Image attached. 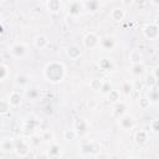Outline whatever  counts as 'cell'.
<instances>
[{"mask_svg":"<svg viewBox=\"0 0 159 159\" xmlns=\"http://www.w3.org/2000/svg\"><path fill=\"white\" fill-rule=\"evenodd\" d=\"M67 6H68V14L71 16H78L81 10L83 9V1H70Z\"/></svg>","mask_w":159,"mask_h":159,"instance_id":"13","label":"cell"},{"mask_svg":"<svg viewBox=\"0 0 159 159\" xmlns=\"http://www.w3.org/2000/svg\"><path fill=\"white\" fill-rule=\"evenodd\" d=\"M158 70H159L158 66H155V67L153 68V73H152V76H153L155 80H158Z\"/></svg>","mask_w":159,"mask_h":159,"instance_id":"41","label":"cell"},{"mask_svg":"<svg viewBox=\"0 0 159 159\" xmlns=\"http://www.w3.org/2000/svg\"><path fill=\"white\" fill-rule=\"evenodd\" d=\"M125 16V11L123 7H114L112 11H111V19L113 21H117V22H120Z\"/></svg>","mask_w":159,"mask_h":159,"instance_id":"19","label":"cell"},{"mask_svg":"<svg viewBox=\"0 0 159 159\" xmlns=\"http://www.w3.org/2000/svg\"><path fill=\"white\" fill-rule=\"evenodd\" d=\"M41 142H42V140H41V137H39V135H32V137L30 138V140H29L30 145H31V144H34V145H39Z\"/></svg>","mask_w":159,"mask_h":159,"instance_id":"39","label":"cell"},{"mask_svg":"<svg viewBox=\"0 0 159 159\" xmlns=\"http://www.w3.org/2000/svg\"><path fill=\"white\" fill-rule=\"evenodd\" d=\"M129 72L132 76L134 77H140L143 73H144V65L140 62V63H135V65H132L130 68H129Z\"/></svg>","mask_w":159,"mask_h":159,"instance_id":"23","label":"cell"},{"mask_svg":"<svg viewBox=\"0 0 159 159\" xmlns=\"http://www.w3.org/2000/svg\"><path fill=\"white\" fill-rule=\"evenodd\" d=\"M52 139H53V133H52V130L45 129V130L42 132V134H41V140H42V142H51Z\"/></svg>","mask_w":159,"mask_h":159,"instance_id":"32","label":"cell"},{"mask_svg":"<svg viewBox=\"0 0 159 159\" xmlns=\"http://www.w3.org/2000/svg\"><path fill=\"white\" fill-rule=\"evenodd\" d=\"M119 92H120V93H123L124 96H130V94H132V92H133V84H132V82H129V81L123 82Z\"/></svg>","mask_w":159,"mask_h":159,"instance_id":"28","label":"cell"},{"mask_svg":"<svg viewBox=\"0 0 159 159\" xmlns=\"http://www.w3.org/2000/svg\"><path fill=\"white\" fill-rule=\"evenodd\" d=\"M99 149H101L99 144L94 142H83L81 145V150L84 154H97L99 153Z\"/></svg>","mask_w":159,"mask_h":159,"instance_id":"9","label":"cell"},{"mask_svg":"<svg viewBox=\"0 0 159 159\" xmlns=\"http://www.w3.org/2000/svg\"><path fill=\"white\" fill-rule=\"evenodd\" d=\"M130 159H134V158H130Z\"/></svg>","mask_w":159,"mask_h":159,"instance_id":"45","label":"cell"},{"mask_svg":"<svg viewBox=\"0 0 159 159\" xmlns=\"http://www.w3.org/2000/svg\"><path fill=\"white\" fill-rule=\"evenodd\" d=\"M37 159H47V157H46V154H41V155H39Z\"/></svg>","mask_w":159,"mask_h":159,"instance_id":"44","label":"cell"},{"mask_svg":"<svg viewBox=\"0 0 159 159\" xmlns=\"http://www.w3.org/2000/svg\"><path fill=\"white\" fill-rule=\"evenodd\" d=\"M112 89V87H111V83L107 81V82H103V84H102V88H101V92L102 93H104V94H107L109 91Z\"/></svg>","mask_w":159,"mask_h":159,"instance_id":"38","label":"cell"},{"mask_svg":"<svg viewBox=\"0 0 159 159\" xmlns=\"http://www.w3.org/2000/svg\"><path fill=\"white\" fill-rule=\"evenodd\" d=\"M117 46V40L114 36H109V35H106V36H102L99 37V47L106 50V51H113Z\"/></svg>","mask_w":159,"mask_h":159,"instance_id":"7","label":"cell"},{"mask_svg":"<svg viewBox=\"0 0 159 159\" xmlns=\"http://www.w3.org/2000/svg\"><path fill=\"white\" fill-rule=\"evenodd\" d=\"M132 84H133V91H135V92H140L142 91V88H143V83L140 82V81H138V80H135V81H132Z\"/></svg>","mask_w":159,"mask_h":159,"instance_id":"36","label":"cell"},{"mask_svg":"<svg viewBox=\"0 0 159 159\" xmlns=\"http://www.w3.org/2000/svg\"><path fill=\"white\" fill-rule=\"evenodd\" d=\"M66 55L71 58V60H77L81 57L82 55V50L78 45H70L67 48H66Z\"/></svg>","mask_w":159,"mask_h":159,"instance_id":"15","label":"cell"},{"mask_svg":"<svg viewBox=\"0 0 159 159\" xmlns=\"http://www.w3.org/2000/svg\"><path fill=\"white\" fill-rule=\"evenodd\" d=\"M149 129H150V132H153L154 134L159 133V120H158V119H153V120L149 123Z\"/></svg>","mask_w":159,"mask_h":159,"instance_id":"34","label":"cell"},{"mask_svg":"<svg viewBox=\"0 0 159 159\" xmlns=\"http://www.w3.org/2000/svg\"><path fill=\"white\" fill-rule=\"evenodd\" d=\"M97 104H98V102H97L96 98H89V99H87V102H86L87 108H88V109H92V111L97 108Z\"/></svg>","mask_w":159,"mask_h":159,"instance_id":"35","label":"cell"},{"mask_svg":"<svg viewBox=\"0 0 159 159\" xmlns=\"http://www.w3.org/2000/svg\"><path fill=\"white\" fill-rule=\"evenodd\" d=\"M73 129L75 132L77 133V135H81V134H84L87 130H88V123L84 118H76L73 120Z\"/></svg>","mask_w":159,"mask_h":159,"instance_id":"8","label":"cell"},{"mask_svg":"<svg viewBox=\"0 0 159 159\" xmlns=\"http://www.w3.org/2000/svg\"><path fill=\"white\" fill-rule=\"evenodd\" d=\"M143 35L148 40H157L159 36V26L157 22H149L143 27Z\"/></svg>","mask_w":159,"mask_h":159,"instance_id":"5","label":"cell"},{"mask_svg":"<svg viewBox=\"0 0 159 159\" xmlns=\"http://www.w3.org/2000/svg\"><path fill=\"white\" fill-rule=\"evenodd\" d=\"M98 67L101 71H104V72H111L114 70V63L109 60V58H102L99 62H98Z\"/></svg>","mask_w":159,"mask_h":159,"instance_id":"20","label":"cell"},{"mask_svg":"<svg viewBox=\"0 0 159 159\" xmlns=\"http://www.w3.org/2000/svg\"><path fill=\"white\" fill-rule=\"evenodd\" d=\"M118 125L123 130H132L135 127V118L130 113L123 114L120 118H118Z\"/></svg>","mask_w":159,"mask_h":159,"instance_id":"3","label":"cell"},{"mask_svg":"<svg viewBox=\"0 0 159 159\" xmlns=\"http://www.w3.org/2000/svg\"><path fill=\"white\" fill-rule=\"evenodd\" d=\"M108 159H120L118 155H116V154H112V155H109V158Z\"/></svg>","mask_w":159,"mask_h":159,"instance_id":"42","label":"cell"},{"mask_svg":"<svg viewBox=\"0 0 159 159\" xmlns=\"http://www.w3.org/2000/svg\"><path fill=\"white\" fill-rule=\"evenodd\" d=\"M138 104H139V107H140L142 109H147V108H149V106H150L152 103L149 102V99H148L147 97H142V98L138 99Z\"/></svg>","mask_w":159,"mask_h":159,"instance_id":"33","label":"cell"},{"mask_svg":"<svg viewBox=\"0 0 159 159\" xmlns=\"http://www.w3.org/2000/svg\"><path fill=\"white\" fill-rule=\"evenodd\" d=\"M157 83H158V80H155L152 75H149L148 77H147V84L149 86V88H152V87H155L157 86Z\"/></svg>","mask_w":159,"mask_h":159,"instance_id":"37","label":"cell"},{"mask_svg":"<svg viewBox=\"0 0 159 159\" xmlns=\"http://www.w3.org/2000/svg\"><path fill=\"white\" fill-rule=\"evenodd\" d=\"M45 154H46L47 159H60V157H61V145L57 144V143H52Z\"/></svg>","mask_w":159,"mask_h":159,"instance_id":"10","label":"cell"},{"mask_svg":"<svg viewBox=\"0 0 159 159\" xmlns=\"http://www.w3.org/2000/svg\"><path fill=\"white\" fill-rule=\"evenodd\" d=\"M66 76V67L62 62L51 61L43 68V77L51 83H60Z\"/></svg>","mask_w":159,"mask_h":159,"instance_id":"1","label":"cell"},{"mask_svg":"<svg viewBox=\"0 0 159 159\" xmlns=\"http://www.w3.org/2000/svg\"><path fill=\"white\" fill-rule=\"evenodd\" d=\"M102 6V4L97 0H89V1H83V7L86 10H89V11H97L99 10Z\"/></svg>","mask_w":159,"mask_h":159,"instance_id":"24","label":"cell"},{"mask_svg":"<svg viewBox=\"0 0 159 159\" xmlns=\"http://www.w3.org/2000/svg\"><path fill=\"white\" fill-rule=\"evenodd\" d=\"M11 111V107L7 99H0V116H6Z\"/></svg>","mask_w":159,"mask_h":159,"instance_id":"29","label":"cell"},{"mask_svg":"<svg viewBox=\"0 0 159 159\" xmlns=\"http://www.w3.org/2000/svg\"><path fill=\"white\" fill-rule=\"evenodd\" d=\"M48 43H50V40H48V37L45 36V35H37V36L34 39V45H35L37 48H40V50L46 48V47L48 46Z\"/></svg>","mask_w":159,"mask_h":159,"instance_id":"17","label":"cell"},{"mask_svg":"<svg viewBox=\"0 0 159 159\" xmlns=\"http://www.w3.org/2000/svg\"><path fill=\"white\" fill-rule=\"evenodd\" d=\"M9 52L15 58H22L26 56V46L24 42H15L10 46Z\"/></svg>","mask_w":159,"mask_h":159,"instance_id":"6","label":"cell"},{"mask_svg":"<svg viewBox=\"0 0 159 159\" xmlns=\"http://www.w3.org/2000/svg\"><path fill=\"white\" fill-rule=\"evenodd\" d=\"M9 104L11 108H17L21 106V102H22V96L20 94V92L17 91H12L10 94H9V99H7Z\"/></svg>","mask_w":159,"mask_h":159,"instance_id":"12","label":"cell"},{"mask_svg":"<svg viewBox=\"0 0 159 159\" xmlns=\"http://www.w3.org/2000/svg\"><path fill=\"white\" fill-rule=\"evenodd\" d=\"M77 133L75 132V129H65L63 130V139L66 140H73L76 139Z\"/></svg>","mask_w":159,"mask_h":159,"instance_id":"31","label":"cell"},{"mask_svg":"<svg viewBox=\"0 0 159 159\" xmlns=\"http://www.w3.org/2000/svg\"><path fill=\"white\" fill-rule=\"evenodd\" d=\"M15 149V140L14 139H9V138H5L0 142V150L4 152V153H9V152H12Z\"/></svg>","mask_w":159,"mask_h":159,"instance_id":"18","label":"cell"},{"mask_svg":"<svg viewBox=\"0 0 159 159\" xmlns=\"http://www.w3.org/2000/svg\"><path fill=\"white\" fill-rule=\"evenodd\" d=\"M147 98L149 99L150 103H158V99H159V92H158V89H157V86L149 88V91H148V93H147Z\"/></svg>","mask_w":159,"mask_h":159,"instance_id":"26","label":"cell"},{"mask_svg":"<svg viewBox=\"0 0 159 159\" xmlns=\"http://www.w3.org/2000/svg\"><path fill=\"white\" fill-rule=\"evenodd\" d=\"M102 84H103V81L101 78H92L89 81V88L93 91H101Z\"/></svg>","mask_w":159,"mask_h":159,"instance_id":"30","label":"cell"},{"mask_svg":"<svg viewBox=\"0 0 159 159\" xmlns=\"http://www.w3.org/2000/svg\"><path fill=\"white\" fill-rule=\"evenodd\" d=\"M128 61L132 63V65H135V63H140L142 62V53L139 50H132L129 53H128Z\"/></svg>","mask_w":159,"mask_h":159,"instance_id":"22","label":"cell"},{"mask_svg":"<svg viewBox=\"0 0 159 159\" xmlns=\"http://www.w3.org/2000/svg\"><path fill=\"white\" fill-rule=\"evenodd\" d=\"M14 82L17 87H27L29 83H30V77L25 73H17L15 77H14Z\"/></svg>","mask_w":159,"mask_h":159,"instance_id":"16","label":"cell"},{"mask_svg":"<svg viewBox=\"0 0 159 159\" xmlns=\"http://www.w3.org/2000/svg\"><path fill=\"white\" fill-rule=\"evenodd\" d=\"M25 96H26L27 99L35 101V99H37V97L40 96V91H39V88H36V87H30L29 89H26Z\"/></svg>","mask_w":159,"mask_h":159,"instance_id":"27","label":"cell"},{"mask_svg":"<svg viewBox=\"0 0 159 159\" xmlns=\"http://www.w3.org/2000/svg\"><path fill=\"white\" fill-rule=\"evenodd\" d=\"M83 46L86 47V48H89V50H92V48H97V47H99V36L96 34V32H87L86 35H84V37H83Z\"/></svg>","mask_w":159,"mask_h":159,"instance_id":"4","label":"cell"},{"mask_svg":"<svg viewBox=\"0 0 159 159\" xmlns=\"http://www.w3.org/2000/svg\"><path fill=\"white\" fill-rule=\"evenodd\" d=\"M107 99H108V102L112 103V104L119 102V101H120V92H119L118 89H113V88H112V89L107 93Z\"/></svg>","mask_w":159,"mask_h":159,"instance_id":"25","label":"cell"},{"mask_svg":"<svg viewBox=\"0 0 159 159\" xmlns=\"http://www.w3.org/2000/svg\"><path fill=\"white\" fill-rule=\"evenodd\" d=\"M134 140H135V143L139 144V145L147 144L148 140H149V133H148V130H144V129L137 130L135 134H134Z\"/></svg>","mask_w":159,"mask_h":159,"instance_id":"14","label":"cell"},{"mask_svg":"<svg viewBox=\"0 0 159 159\" xmlns=\"http://www.w3.org/2000/svg\"><path fill=\"white\" fill-rule=\"evenodd\" d=\"M30 149H31V145H30L29 140H25V139L15 140V149H14V152L16 153L17 157H20V158L27 157L29 153H30Z\"/></svg>","mask_w":159,"mask_h":159,"instance_id":"2","label":"cell"},{"mask_svg":"<svg viewBox=\"0 0 159 159\" xmlns=\"http://www.w3.org/2000/svg\"><path fill=\"white\" fill-rule=\"evenodd\" d=\"M127 113V104L123 102V101H119L117 103L113 104V111H112V114L114 118H120L123 114Z\"/></svg>","mask_w":159,"mask_h":159,"instance_id":"11","label":"cell"},{"mask_svg":"<svg viewBox=\"0 0 159 159\" xmlns=\"http://www.w3.org/2000/svg\"><path fill=\"white\" fill-rule=\"evenodd\" d=\"M7 67L5 65H0V80H4L7 76Z\"/></svg>","mask_w":159,"mask_h":159,"instance_id":"40","label":"cell"},{"mask_svg":"<svg viewBox=\"0 0 159 159\" xmlns=\"http://www.w3.org/2000/svg\"><path fill=\"white\" fill-rule=\"evenodd\" d=\"M122 4H123V5H132L133 1H122Z\"/></svg>","mask_w":159,"mask_h":159,"instance_id":"43","label":"cell"},{"mask_svg":"<svg viewBox=\"0 0 159 159\" xmlns=\"http://www.w3.org/2000/svg\"><path fill=\"white\" fill-rule=\"evenodd\" d=\"M45 5H46V9L52 14H56L61 10V1H58V0H48V1H46Z\"/></svg>","mask_w":159,"mask_h":159,"instance_id":"21","label":"cell"}]
</instances>
